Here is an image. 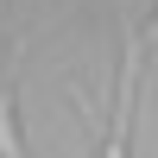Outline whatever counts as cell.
Returning a JSON list of instances; mask_svg holds the SVG:
<instances>
[{
    "mask_svg": "<svg viewBox=\"0 0 158 158\" xmlns=\"http://www.w3.org/2000/svg\"><path fill=\"white\" fill-rule=\"evenodd\" d=\"M139 63H146V38L139 25L120 13V76H114V114H108V139L101 158H133V114H139Z\"/></svg>",
    "mask_w": 158,
    "mask_h": 158,
    "instance_id": "6da1fadb",
    "label": "cell"
},
{
    "mask_svg": "<svg viewBox=\"0 0 158 158\" xmlns=\"http://www.w3.org/2000/svg\"><path fill=\"white\" fill-rule=\"evenodd\" d=\"M0 158H32L19 139V95H13V82H0Z\"/></svg>",
    "mask_w": 158,
    "mask_h": 158,
    "instance_id": "7a4b0ae2",
    "label": "cell"
},
{
    "mask_svg": "<svg viewBox=\"0 0 158 158\" xmlns=\"http://www.w3.org/2000/svg\"><path fill=\"white\" fill-rule=\"evenodd\" d=\"M139 38H146V44H152V38H158V6H152V19L139 25Z\"/></svg>",
    "mask_w": 158,
    "mask_h": 158,
    "instance_id": "3957f363",
    "label": "cell"
}]
</instances>
